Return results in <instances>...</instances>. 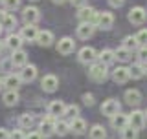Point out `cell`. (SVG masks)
Segmentation results:
<instances>
[{
	"mask_svg": "<svg viewBox=\"0 0 147 139\" xmlns=\"http://www.w3.org/2000/svg\"><path fill=\"white\" fill-rule=\"evenodd\" d=\"M88 77L92 79V81H96V82H103V81H107V77H109V70H107V64L105 62H94L90 66L88 70Z\"/></svg>",
	"mask_w": 147,
	"mask_h": 139,
	"instance_id": "cell-1",
	"label": "cell"
},
{
	"mask_svg": "<svg viewBox=\"0 0 147 139\" xmlns=\"http://www.w3.org/2000/svg\"><path fill=\"white\" fill-rule=\"evenodd\" d=\"M129 22L131 24H136V26H140V24H144V22L147 20V11L144 7H140V6H136V7H132L131 11H129Z\"/></svg>",
	"mask_w": 147,
	"mask_h": 139,
	"instance_id": "cell-2",
	"label": "cell"
},
{
	"mask_svg": "<svg viewBox=\"0 0 147 139\" xmlns=\"http://www.w3.org/2000/svg\"><path fill=\"white\" fill-rule=\"evenodd\" d=\"M129 126L136 128V130H142L145 126V112L134 110L132 114H129Z\"/></svg>",
	"mask_w": 147,
	"mask_h": 139,
	"instance_id": "cell-3",
	"label": "cell"
},
{
	"mask_svg": "<svg viewBox=\"0 0 147 139\" xmlns=\"http://www.w3.org/2000/svg\"><path fill=\"white\" fill-rule=\"evenodd\" d=\"M114 24V15L110 11H103V13H98V18H96V26L99 29H110Z\"/></svg>",
	"mask_w": 147,
	"mask_h": 139,
	"instance_id": "cell-4",
	"label": "cell"
},
{
	"mask_svg": "<svg viewBox=\"0 0 147 139\" xmlns=\"http://www.w3.org/2000/svg\"><path fill=\"white\" fill-rule=\"evenodd\" d=\"M119 110H121V106L116 99H107L103 104H101V114L107 115V117H112V115H116Z\"/></svg>",
	"mask_w": 147,
	"mask_h": 139,
	"instance_id": "cell-5",
	"label": "cell"
},
{
	"mask_svg": "<svg viewBox=\"0 0 147 139\" xmlns=\"http://www.w3.org/2000/svg\"><path fill=\"white\" fill-rule=\"evenodd\" d=\"M77 18H79L81 22H94V24H96V18H98V11H96L94 7L83 6V7H79V11H77Z\"/></svg>",
	"mask_w": 147,
	"mask_h": 139,
	"instance_id": "cell-6",
	"label": "cell"
},
{
	"mask_svg": "<svg viewBox=\"0 0 147 139\" xmlns=\"http://www.w3.org/2000/svg\"><path fill=\"white\" fill-rule=\"evenodd\" d=\"M74 49H76V42L70 37H63L57 42V51L61 55H70V53H74Z\"/></svg>",
	"mask_w": 147,
	"mask_h": 139,
	"instance_id": "cell-7",
	"label": "cell"
},
{
	"mask_svg": "<svg viewBox=\"0 0 147 139\" xmlns=\"http://www.w3.org/2000/svg\"><path fill=\"white\" fill-rule=\"evenodd\" d=\"M55 117H52V115H48V117H44L42 121H40V134H42L44 137H50L55 134Z\"/></svg>",
	"mask_w": 147,
	"mask_h": 139,
	"instance_id": "cell-8",
	"label": "cell"
},
{
	"mask_svg": "<svg viewBox=\"0 0 147 139\" xmlns=\"http://www.w3.org/2000/svg\"><path fill=\"white\" fill-rule=\"evenodd\" d=\"M94 31H96L94 22H81L79 27H77V37L83 39V40H86V39H90V37L94 35Z\"/></svg>",
	"mask_w": 147,
	"mask_h": 139,
	"instance_id": "cell-9",
	"label": "cell"
},
{
	"mask_svg": "<svg viewBox=\"0 0 147 139\" xmlns=\"http://www.w3.org/2000/svg\"><path fill=\"white\" fill-rule=\"evenodd\" d=\"M129 79H131V72H129V68L118 66L116 70H112V81H114V82L123 84V82H127Z\"/></svg>",
	"mask_w": 147,
	"mask_h": 139,
	"instance_id": "cell-10",
	"label": "cell"
},
{
	"mask_svg": "<svg viewBox=\"0 0 147 139\" xmlns=\"http://www.w3.org/2000/svg\"><path fill=\"white\" fill-rule=\"evenodd\" d=\"M79 61L83 64H88V62H94L96 59H98V53H96V49L94 48H90V46H85V48H81L79 49Z\"/></svg>",
	"mask_w": 147,
	"mask_h": 139,
	"instance_id": "cell-11",
	"label": "cell"
},
{
	"mask_svg": "<svg viewBox=\"0 0 147 139\" xmlns=\"http://www.w3.org/2000/svg\"><path fill=\"white\" fill-rule=\"evenodd\" d=\"M40 86H42L44 92H48V94H53L55 90H57L59 86V79L55 75H44L42 81H40Z\"/></svg>",
	"mask_w": 147,
	"mask_h": 139,
	"instance_id": "cell-12",
	"label": "cell"
},
{
	"mask_svg": "<svg viewBox=\"0 0 147 139\" xmlns=\"http://www.w3.org/2000/svg\"><path fill=\"white\" fill-rule=\"evenodd\" d=\"M110 124H112V128H116V130L121 132L125 126H129V115L118 112L116 115H112V117H110Z\"/></svg>",
	"mask_w": 147,
	"mask_h": 139,
	"instance_id": "cell-13",
	"label": "cell"
},
{
	"mask_svg": "<svg viewBox=\"0 0 147 139\" xmlns=\"http://www.w3.org/2000/svg\"><path fill=\"white\" fill-rule=\"evenodd\" d=\"M22 18H24L26 24H35V22H39L40 13H39L37 7L30 6V7H24V11H22Z\"/></svg>",
	"mask_w": 147,
	"mask_h": 139,
	"instance_id": "cell-14",
	"label": "cell"
},
{
	"mask_svg": "<svg viewBox=\"0 0 147 139\" xmlns=\"http://www.w3.org/2000/svg\"><path fill=\"white\" fill-rule=\"evenodd\" d=\"M22 79V82H31V81H35V77H37V68L33 66V64H24L22 66V72L18 73Z\"/></svg>",
	"mask_w": 147,
	"mask_h": 139,
	"instance_id": "cell-15",
	"label": "cell"
},
{
	"mask_svg": "<svg viewBox=\"0 0 147 139\" xmlns=\"http://www.w3.org/2000/svg\"><path fill=\"white\" fill-rule=\"evenodd\" d=\"M64 108H66V104L63 103V101H52V103L48 104V114L52 115V117H59V115H64Z\"/></svg>",
	"mask_w": 147,
	"mask_h": 139,
	"instance_id": "cell-16",
	"label": "cell"
},
{
	"mask_svg": "<svg viewBox=\"0 0 147 139\" xmlns=\"http://www.w3.org/2000/svg\"><path fill=\"white\" fill-rule=\"evenodd\" d=\"M0 26L4 29H13L17 27V17L11 13H0Z\"/></svg>",
	"mask_w": 147,
	"mask_h": 139,
	"instance_id": "cell-17",
	"label": "cell"
},
{
	"mask_svg": "<svg viewBox=\"0 0 147 139\" xmlns=\"http://www.w3.org/2000/svg\"><path fill=\"white\" fill-rule=\"evenodd\" d=\"M37 35H39V29L35 27V24H26V26L20 29V37H22L24 40H35Z\"/></svg>",
	"mask_w": 147,
	"mask_h": 139,
	"instance_id": "cell-18",
	"label": "cell"
},
{
	"mask_svg": "<svg viewBox=\"0 0 147 139\" xmlns=\"http://www.w3.org/2000/svg\"><path fill=\"white\" fill-rule=\"evenodd\" d=\"M37 44L42 46V48H48V46H52L53 42V33L52 31H39V35H37Z\"/></svg>",
	"mask_w": 147,
	"mask_h": 139,
	"instance_id": "cell-19",
	"label": "cell"
},
{
	"mask_svg": "<svg viewBox=\"0 0 147 139\" xmlns=\"http://www.w3.org/2000/svg\"><path fill=\"white\" fill-rule=\"evenodd\" d=\"M22 79L20 75H15V73H7V77L4 79V88H7V90H17L18 86H20Z\"/></svg>",
	"mask_w": 147,
	"mask_h": 139,
	"instance_id": "cell-20",
	"label": "cell"
},
{
	"mask_svg": "<svg viewBox=\"0 0 147 139\" xmlns=\"http://www.w3.org/2000/svg\"><path fill=\"white\" fill-rule=\"evenodd\" d=\"M85 130H86V123H85V119H81V117H74V119H72V123H70V132L77 134V136H81V134H85Z\"/></svg>",
	"mask_w": 147,
	"mask_h": 139,
	"instance_id": "cell-21",
	"label": "cell"
},
{
	"mask_svg": "<svg viewBox=\"0 0 147 139\" xmlns=\"http://www.w3.org/2000/svg\"><path fill=\"white\" fill-rule=\"evenodd\" d=\"M22 40H24V39H22L20 35H17V33H11V35H9L7 39H6V46H7L9 49H11V51H15V49H20V46H22Z\"/></svg>",
	"mask_w": 147,
	"mask_h": 139,
	"instance_id": "cell-22",
	"label": "cell"
},
{
	"mask_svg": "<svg viewBox=\"0 0 147 139\" xmlns=\"http://www.w3.org/2000/svg\"><path fill=\"white\" fill-rule=\"evenodd\" d=\"M125 101H127V104H131V106H138L142 103V94L138 90H127L125 92Z\"/></svg>",
	"mask_w": 147,
	"mask_h": 139,
	"instance_id": "cell-23",
	"label": "cell"
},
{
	"mask_svg": "<svg viewBox=\"0 0 147 139\" xmlns=\"http://www.w3.org/2000/svg\"><path fill=\"white\" fill-rule=\"evenodd\" d=\"M11 61L15 66H24V64L28 62V53L24 51V49H15L11 55Z\"/></svg>",
	"mask_w": 147,
	"mask_h": 139,
	"instance_id": "cell-24",
	"label": "cell"
},
{
	"mask_svg": "<svg viewBox=\"0 0 147 139\" xmlns=\"http://www.w3.org/2000/svg\"><path fill=\"white\" fill-rule=\"evenodd\" d=\"M129 72H131V79H142V77L145 75V66H144V62L132 64V66L129 68Z\"/></svg>",
	"mask_w": 147,
	"mask_h": 139,
	"instance_id": "cell-25",
	"label": "cell"
},
{
	"mask_svg": "<svg viewBox=\"0 0 147 139\" xmlns=\"http://www.w3.org/2000/svg\"><path fill=\"white\" fill-rule=\"evenodd\" d=\"M88 137L90 139H107V132H105V128L101 124H94L88 132Z\"/></svg>",
	"mask_w": 147,
	"mask_h": 139,
	"instance_id": "cell-26",
	"label": "cell"
},
{
	"mask_svg": "<svg viewBox=\"0 0 147 139\" xmlns=\"http://www.w3.org/2000/svg\"><path fill=\"white\" fill-rule=\"evenodd\" d=\"M4 104H7V106H15L18 103V94H17V90H7L6 94H4Z\"/></svg>",
	"mask_w": 147,
	"mask_h": 139,
	"instance_id": "cell-27",
	"label": "cell"
},
{
	"mask_svg": "<svg viewBox=\"0 0 147 139\" xmlns=\"http://www.w3.org/2000/svg\"><path fill=\"white\" fill-rule=\"evenodd\" d=\"M18 124H20L22 128H31L35 124V115L33 114H22L20 117H18Z\"/></svg>",
	"mask_w": 147,
	"mask_h": 139,
	"instance_id": "cell-28",
	"label": "cell"
},
{
	"mask_svg": "<svg viewBox=\"0 0 147 139\" xmlns=\"http://www.w3.org/2000/svg\"><path fill=\"white\" fill-rule=\"evenodd\" d=\"M123 48H127L129 51H132V49H138L140 48V42H138L136 35H129L123 39Z\"/></svg>",
	"mask_w": 147,
	"mask_h": 139,
	"instance_id": "cell-29",
	"label": "cell"
},
{
	"mask_svg": "<svg viewBox=\"0 0 147 139\" xmlns=\"http://www.w3.org/2000/svg\"><path fill=\"white\" fill-rule=\"evenodd\" d=\"M98 57H99V61L105 62V64H110V62L116 61V53H114V49H109V48L103 49V51H101Z\"/></svg>",
	"mask_w": 147,
	"mask_h": 139,
	"instance_id": "cell-30",
	"label": "cell"
},
{
	"mask_svg": "<svg viewBox=\"0 0 147 139\" xmlns=\"http://www.w3.org/2000/svg\"><path fill=\"white\" fill-rule=\"evenodd\" d=\"M114 53H116V59L118 61H121V62H127V61H131V51H129L127 48H118V49H114Z\"/></svg>",
	"mask_w": 147,
	"mask_h": 139,
	"instance_id": "cell-31",
	"label": "cell"
},
{
	"mask_svg": "<svg viewBox=\"0 0 147 139\" xmlns=\"http://www.w3.org/2000/svg\"><path fill=\"white\" fill-rule=\"evenodd\" d=\"M70 132V124L64 123V121H57L55 123V134H59V136H66V134Z\"/></svg>",
	"mask_w": 147,
	"mask_h": 139,
	"instance_id": "cell-32",
	"label": "cell"
},
{
	"mask_svg": "<svg viewBox=\"0 0 147 139\" xmlns=\"http://www.w3.org/2000/svg\"><path fill=\"white\" fill-rule=\"evenodd\" d=\"M121 137L123 139H138V130L132 126H125L121 130Z\"/></svg>",
	"mask_w": 147,
	"mask_h": 139,
	"instance_id": "cell-33",
	"label": "cell"
},
{
	"mask_svg": "<svg viewBox=\"0 0 147 139\" xmlns=\"http://www.w3.org/2000/svg\"><path fill=\"white\" fill-rule=\"evenodd\" d=\"M2 2L7 11H15V9L20 7V0H2Z\"/></svg>",
	"mask_w": 147,
	"mask_h": 139,
	"instance_id": "cell-34",
	"label": "cell"
},
{
	"mask_svg": "<svg viewBox=\"0 0 147 139\" xmlns=\"http://www.w3.org/2000/svg\"><path fill=\"white\" fill-rule=\"evenodd\" d=\"M64 115H66V117H77V115H79V108H77L76 104H70V106H66V108H64Z\"/></svg>",
	"mask_w": 147,
	"mask_h": 139,
	"instance_id": "cell-35",
	"label": "cell"
},
{
	"mask_svg": "<svg viewBox=\"0 0 147 139\" xmlns=\"http://www.w3.org/2000/svg\"><path fill=\"white\" fill-rule=\"evenodd\" d=\"M138 59L140 62H147V44H142L138 48Z\"/></svg>",
	"mask_w": 147,
	"mask_h": 139,
	"instance_id": "cell-36",
	"label": "cell"
},
{
	"mask_svg": "<svg viewBox=\"0 0 147 139\" xmlns=\"http://www.w3.org/2000/svg\"><path fill=\"white\" fill-rule=\"evenodd\" d=\"M0 66H2V70H4V72H11V70L15 68V64H13L11 57H7V59H4V61L0 62Z\"/></svg>",
	"mask_w": 147,
	"mask_h": 139,
	"instance_id": "cell-37",
	"label": "cell"
},
{
	"mask_svg": "<svg viewBox=\"0 0 147 139\" xmlns=\"http://www.w3.org/2000/svg\"><path fill=\"white\" fill-rule=\"evenodd\" d=\"M136 39H138V42H140V46L147 44V29H140L136 33Z\"/></svg>",
	"mask_w": 147,
	"mask_h": 139,
	"instance_id": "cell-38",
	"label": "cell"
},
{
	"mask_svg": "<svg viewBox=\"0 0 147 139\" xmlns=\"http://www.w3.org/2000/svg\"><path fill=\"white\" fill-rule=\"evenodd\" d=\"M9 139H26V136H24L22 130H13L11 134H9Z\"/></svg>",
	"mask_w": 147,
	"mask_h": 139,
	"instance_id": "cell-39",
	"label": "cell"
},
{
	"mask_svg": "<svg viewBox=\"0 0 147 139\" xmlns=\"http://www.w3.org/2000/svg\"><path fill=\"white\" fill-rule=\"evenodd\" d=\"M83 103H85L86 106H92V104H94V95H92V94H85V95H83Z\"/></svg>",
	"mask_w": 147,
	"mask_h": 139,
	"instance_id": "cell-40",
	"label": "cell"
},
{
	"mask_svg": "<svg viewBox=\"0 0 147 139\" xmlns=\"http://www.w3.org/2000/svg\"><path fill=\"white\" fill-rule=\"evenodd\" d=\"M26 139H44V136L40 132H31L30 136H26Z\"/></svg>",
	"mask_w": 147,
	"mask_h": 139,
	"instance_id": "cell-41",
	"label": "cell"
},
{
	"mask_svg": "<svg viewBox=\"0 0 147 139\" xmlns=\"http://www.w3.org/2000/svg\"><path fill=\"white\" fill-rule=\"evenodd\" d=\"M70 2L76 7H83V6H86V2H88V0H70Z\"/></svg>",
	"mask_w": 147,
	"mask_h": 139,
	"instance_id": "cell-42",
	"label": "cell"
},
{
	"mask_svg": "<svg viewBox=\"0 0 147 139\" xmlns=\"http://www.w3.org/2000/svg\"><path fill=\"white\" fill-rule=\"evenodd\" d=\"M123 2H125V0H109V4H110L112 7H121Z\"/></svg>",
	"mask_w": 147,
	"mask_h": 139,
	"instance_id": "cell-43",
	"label": "cell"
},
{
	"mask_svg": "<svg viewBox=\"0 0 147 139\" xmlns=\"http://www.w3.org/2000/svg\"><path fill=\"white\" fill-rule=\"evenodd\" d=\"M0 139H9V132L6 128H0Z\"/></svg>",
	"mask_w": 147,
	"mask_h": 139,
	"instance_id": "cell-44",
	"label": "cell"
},
{
	"mask_svg": "<svg viewBox=\"0 0 147 139\" xmlns=\"http://www.w3.org/2000/svg\"><path fill=\"white\" fill-rule=\"evenodd\" d=\"M52 2H53V4H63L64 0H52Z\"/></svg>",
	"mask_w": 147,
	"mask_h": 139,
	"instance_id": "cell-45",
	"label": "cell"
},
{
	"mask_svg": "<svg viewBox=\"0 0 147 139\" xmlns=\"http://www.w3.org/2000/svg\"><path fill=\"white\" fill-rule=\"evenodd\" d=\"M4 88V79H0V90Z\"/></svg>",
	"mask_w": 147,
	"mask_h": 139,
	"instance_id": "cell-46",
	"label": "cell"
},
{
	"mask_svg": "<svg viewBox=\"0 0 147 139\" xmlns=\"http://www.w3.org/2000/svg\"><path fill=\"white\" fill-rule=\"evenodd\" d=\"M2 49H4V44H2V42H0V53H2Z\"/></svg>",
	"mask_w": 147,
	"mask_h": 139,
	"instance_id": "cell-47",
	"label": "cell"
},
{
	"mask_svg": "<svg viewBox=\"0 0 147 139\" xmlns=\"http://www.w3.org/2000/svg\"><path fill=\"white\" fill-rule=\"evenodd\" d=\"M145 75H147V64H145Z\"/></svg>",
	"mask_w": 147,
	"mask_h": 139,
	"instance_id": "cell-48",
	"label": "cell"
},
{
	"mask_svg": "<svg viewBox=\"0 0 147 139\" xmlns=\"http://www.w3.org/2000/svg\"><path fill=\"white\" fill-rule=\"evenodd\" d=\"M2 29H4V27H2V26H0V33H2Z\"/></svg>",
	"mask_w": 147,
	"mask_h": 139,
	"instance_id": "cell-49",
	"label": "cell"
},
{
	"mask_svg": "<svg viewBox=\"0 0 147 139\" xmlns=\"http://www.w3.org/2000/svg\"><path fill=\"white\" fill-rule=\"evenodd\" d=\"M145 119H147V110H145Z\"/></svg>",
	"mask_w": 147,
	"mask_h": 139,
	"instance_id": "cell-50",
	"label": "cell"
},
{
	"mask_svg": "<svg viewBox=\"0 0 147 139\" xmlns=\"http://www.w3.org/2000/svg\"><path fill=\"white\" fill-rule=\"evenodd\" d=\"M33 2H35V0H33Z\"/></svg>",
	"mask_w": 147,
	"mask_h": 139,
	"instance_id": "cell-51",
	"label": "cell"
}]
</instances>
